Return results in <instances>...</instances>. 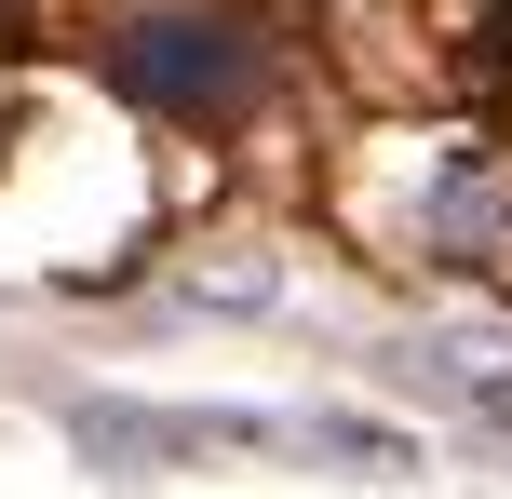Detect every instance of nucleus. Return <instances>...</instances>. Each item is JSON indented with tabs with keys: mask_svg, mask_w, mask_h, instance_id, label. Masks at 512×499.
<instances>
[{
	"mask_svg": "<svg viewBox=\"0 0 512 499\" xmlns=\"http://www.w3.org/2000/svg\"><path fill=\"white\" fill-rule=\"evenodd\" d=\"M499 162L486 149H459V162H445V176H432V243H445V257H486V243H499Z\"/></svg>",
	"mask_w": 512,
	"mask_h": 499,
	"instance_id": "f03ea898",
	"label": "nucleus"
},
{
	"mask_svg": "<svg viewBox=\"0 0 512 499\" xmlns=\"http://www.w3.org/2000/svg\"><path fill=\"white\" fill-rule=\"evenodd\" d=\"M122 81H135L149 108H176V122H216V108H243L256 54L230 41V27H189V14H162V27H135V41H122Z\"/></svg>",
	"mask_w": 512,
	"mask_h": 499,
	"instance_id": "f257e3e1",
	"label": "nucleus"
}]
</instances>
